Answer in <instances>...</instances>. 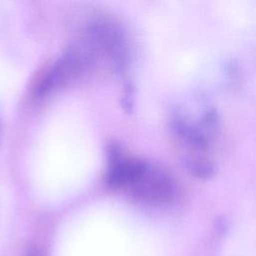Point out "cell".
Returning <instances> with one entry per match:
<instances>
[{"instance_id":"2","label":"cell","mask_w":256,"mask_h":256,"mask_svg":"<svg viewBox=\"0 0 256 256\" xmlns=\"http://www.w3.org/2000/svg\"><path fill=\"white\" fill-rule=\"evenodd\" d=\"M123 32L121 26L112 18L99 17L93 20L85 33L88 53L93 59L100 55L116 68L122 67L128 57L127 41Z\"/></svg>"},{"instance_id":"1","label":"cell","mask_w":256,"mask_h":256,"mask_svg":"<svg viewBox=\"0 0 256 256\" xmlns=\"http://www.w3.org/2000/svg\"><path fill=\"white\" fill-rule=\"evenodd\" d=\"M108 185L149 204L169 202L175 194L171 176L159 167L135 158H116L111 164Z\"/></svg>"},{"instance_id":"3","label":"cell","mask_w":256,"mask_h":256,"mask_svg":"<svg viewBox=\"0 0 256 256\" xmlns=\"http://www.w3.org/2000/svg\"><path fill=\"white\" fill-rule=\"evenodd\" d=\"M90 60L88 54L84 55L78 49H70L56 60L38 79L33 87V95L42 98L59 89L71 78L76 76Z\"/></svg>"},{"instance_id":"4","label":"cell","mask_w":256,"mask_h":256,"mask_svg":"<svg viewBox=\"0 0 256 256\" xmlns=\"http://www.w3.org/2000/svg\"><path fill=\"white\" fill-rule=\"evenodd\" d=\"M24 256H44L43 251H41L38 248H34V249H30L29 251H27Z\"/></svg>"}]
</instances>
